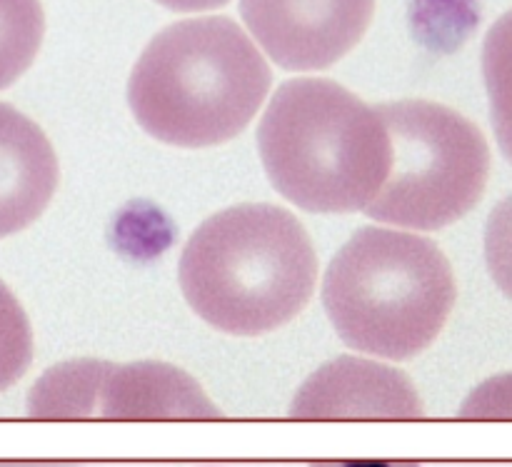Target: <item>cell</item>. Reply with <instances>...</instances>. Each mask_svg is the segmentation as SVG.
<instances>
[{"label": "cell", "instance_id": "52a82bcc", "mask_svg": "<svg viewBox=\"0 0 512 467\" xmlns=\"http://www.w3.org/2000/svg\"><path fill=\"white\" fill-rule=\"evenodd\" d=\"M288 418L420 420L425 418V405L400 370L365 358H338L300 385Z\"/></svg>", "mask_w": 512, "mask_h": 467}, {"label": "cell", "instance_id": "7c38bea8", "mask_svg": "<svg viewBox=\"0 0 512 467\" xmlns=\"http://www.w3.org/2000/svg\"><path fill=\"white\" fill-rule=\"evenodd\" d=\"M45 33L40 0H0V90L33 65Z\"/></svg>", "mask_w": 512, "mask_h": 467}, {"label": "cell", "instance_id": "6da1fadb", "mask_svg": "<svg viewBox=\"0 0 512 467\" xmlns=\"http://www.w3.org/2000/svg\"><path fill=\"white\" fill-rule=\"evenodd\" d=\"M178 280L210 328L255 338L303 313L318 283V255L293 213L245 203L210 215L190 235Z\"/></svg>", "mask_w": 512, "mask_h": 467}, {"label": "cell", "instance_id": "8fae6325", "mask_svg": "<svg viewBox=\"0 0 512 467\" xmlns=\"http://www.w3.org/2000/svg\"><path fill=\"white\" fill-rule=\"evenodd\" d=\"M483 75L495 138L512 165V10L500 15L485 35Z\"/></svg>", "mask_w": 512, "mask_h": 467}, {"label": "cell", "instance_id": "ac0fdd59", "mask_svg": "<svg viewBox=\"0 0 512 467\" xmlns=\"http://www.w3.org/2000/svg\"><path fill=\"white\" fill-rule=\"evenodd\" d=\"M0 467H75L65 463H0Z\"/></svg>", "mask_w": 512, "mask_h": 467}, {"label": "cell", "instance_id": "9a60e30c", "mask_svg": "<svg viewBox=\"0 0 512 467\" xmlns=\"http://www.w3.org/2000/svg\"><path fill=\"white\" fill-rule=\"evenodd\" d=\"M463 420H512V373L485 380L460 408Z\"/></svg>", "mask_w": 512, "mask_h": 467}, {"label": "cell", "instance_id": "5bb4252c", "mask_svg": "<svg viewBox=\"0 0 512 467\" xmlns=\"http://www.w3.org/2000/svg\"><path fill=\"white\" fill-rule=\"evenodd\" d=\"M485 263L495 285L512 300V195L495 205L485 225Z\"/></svg>", "mask_w": 512, "mask_h": 467}, {"label": "cell", "instance_id": "4fadbf2b", "mask_svg": "<svg viewBox=\"0 0 512 467\" xmlns=\"http://www.w3.org/2000/svg\"><path fill=\"white\" fill-rule=\"evenodd\" d=\"M33 358V333L18 298L0 283V393L18 383Z\"/></svg>", "mask_w": 512, "mask_h": 467}, {"label": "cell", "instance_id": "d6986e66", "mask_svg": "<svg viewBox=\"0 0 512 467\" xmlns=\"http://www.w3.org/2000/svg\"><path fill=\"white\" fill-rule=\"evenodd\" d=\"M208 467H210V465H208Z\"/></svg>", "mask_w": 512, "mask_h": 467}, {"label": "cell", "instance_id": "e0dca14e", "mask_svg": "<svg viewBox=\"0 0 512 467\" xmlns=\"http://www.w3.org/2000/svg\"><path fill=\"white\" fill-rule=\"evenodd\" d=\"M155 3L165 5L170 10H180V13H193V10H213L225 5L228 0H155Z\"/></svg>", "mask_w": 512, "mask_h": 467}, {"label": "cell", "instance_id": "5b68a950", "mask_svg": "<svg viewBox=\"0 0 512 467\" xmlns=\"http://www.w3.org/2000/svg\"><path fill=\"white\" fill-rule=\"evenodd\" d=\"M393 140V170L365 213L408 230H440L480 203L490 175L485 135L465 115L430 100L378 105Z\"/></svg>", "mask_w": 512, "mask_h": 467}, {"label": "cell", "instance_id": "3957f363", "mask_svg": "<svg viewBox=\"0 0 512 467\" xmlns=\"http://www.w3.org/2000/svg\"><path fill=\"white\" fill-rule=\"evenodd\" d=\"M268 63L230 18L180 20L160 30L135 63L128 103L150 138L213 148L238 138L270 90Z\"/></svg>", "mask_w": 512, "mask_h": 467}, {"label": "cell", "instance_id": "277c9868", "mask_svg": "<svg viewBox=\"0 0 512 467\" xmlns=\"http://www.w3.org/2000/svg\"><path fill=\"white\" fill-rule=\"evenodd\" d=\"M455 300V275L443 250L403 230H358L323 280L325 313L340 340L385 360H410L430 348Z\"/></svg>", "mask_w": 512, "mask_h": 467}, {"label": "cell", "instance_id": "8992f818", "mask_svg": "<svg viewBox=\"0 0 512 467\" xmlns=\"http://www.w3.org/2000/svg\"><path fill=\"white\" fill-rule=\"evenodd\" d=\"M245 25L285 70H323L363 40L375 0H240Z\"/></svg>", "mask_w": 512, "mask_h": 467}, {"label": "cell", "instance_id": "7a4b0ae2", "mask_svg": "<svg viewBox=\"0 0 512 467\" xmlns=\"http://www.w3.org/2000/svg\"><path fill=\"white\" fill-rule=\"evenodd\" d=\"M273 188L320 215L368 210L393 170V140L378 108L325 78L288 80L258 128Z\"/></svg>", "mask_w": 512, "mask_h": 467}, {"label": "cell", "instance_id": "2e32d148", "mask_svg": "<svg viewBox=\"0 0 512 467\" xmlns=\"http://www.w3.org/2000/svg\"><path fill=\"white\" fill-rule=\"evenodd\" d=\"M310 467H423L413 460H323Z\"/></svg>", "mask_w": 512, "mask_h": 467}, {"label": "cell", "instance_id": "ba28073f", "mask_svg": "<svg viewBox=\"0 0 512 467\" xmlns=\"http://www.w3.org/2000/svg\"><path fill=\"white\" fill-rule=\"evenodd\" d=\"M58 155L48 135L13 105L0 103V238L43 215L58 188Z\"/></svg>", "mask_w": 512, "mask_h": 467}, {"label": "cell", "instance_id": "30bf717a", "mask_svg": "<svg viewBox=\"0 0 512 467\" xmlns=\"http://www.w3.org/2000/svg\"><path fill=\"white\" fill-rule=\"evenodd\" d=\"M113 363L70 360L50 368L28 395V415L35 420L98 418L100 398Z\"/></svg>", "mask_w": 512, "mask_h": 467}, {"label": "cell", "instance_id": "9c48e42d", "mask_svg": "<svg viewBox=\"0 0 512 467\" xmlns=\"http://www.w3.org/2000/svg\"><path fill=\"white\" fill-rule=\"evenodd\" d=\"M103 420H220L223 410L198 380L168 363L113 365L105 380Z\"/></svg>", "mask_w": 512, "mask_h": 467}]
</instances>
